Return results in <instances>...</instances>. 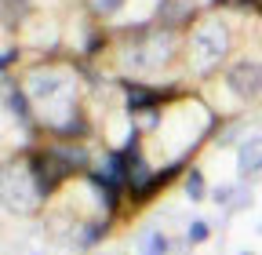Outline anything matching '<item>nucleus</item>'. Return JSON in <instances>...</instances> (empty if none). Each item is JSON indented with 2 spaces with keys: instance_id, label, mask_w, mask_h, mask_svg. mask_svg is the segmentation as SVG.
Masks as SVG:
<instances>
[{
  "instance_id": "nucleus-1",
  "label": "nucleus",
  "mask_w": 262,
  "mask_h": 255,
  "mask_svg": "<svg viewBox=\"0 0 262 255\" xmlns=\"http://www.w3.org/2000/svg\"><path fill=\"white\" fill-rule=\"evenodd\" d=\"M186 189H189V194H193V197H201V194H204V182H201V175H196V172L189 175V182H186Z\"/></svg>"
},
{
  "instance_id": "nucleus-2",
  "label": "nucleus",
  "mask_w": 262,
  "mask_h": 255,
  "mask_svg": "<svg viewBox=\"0 0 262 255\" xmlns=\"http://www.w3.org/2000/svg\"><path fill=\"white\" fill-rule=\"evenodd\" d=\"M208 237V222H193L189 226V241H204Z\"/></svg>"
}]
</instances>
